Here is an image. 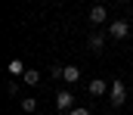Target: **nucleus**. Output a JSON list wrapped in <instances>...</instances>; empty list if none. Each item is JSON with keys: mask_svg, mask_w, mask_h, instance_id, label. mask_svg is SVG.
<instances>
[{"mask_svg": "<svg viewBox=\"0 0 133 115\" xmlns=\"http://www.w3.org/2000/svg\"><path fill=\"white\" fill-rule=\"evenodd\" d=\"M130 34V22H124V19H115L111 25H108V38H115V40H124Z\"/></svg>", "mask_w": 133, "mask_h": 115, "instance_id": "f03ea898", "label": "nucleus"}, {"mask_svg": "<svg viewBox=\"0 0 133 115\" xmlns=\"http://www.w3.org/2000/svg\"><path fill=\"white\" fill-rule=\"evenodd\" d=\"M68 115H90V112H87V109H77V106H74V109H71Z\"/></svg>", "mask_w": 133, "mask_h": 115, "instance_id": "9b49d317", "label": "nucleus"}, {"mask_svg": "<svg viewBox=\"0 0 133 115\" xmlns=\"http://www.w3.org/2000/svg\"><path fill=\"white\" fill-rule=\"evenodd\" d=\"M22 109H25V112H34V109H37V100H31V96L22 100Z\"/></svg>", "mask_w": 133, "mask_h": 115, "instance_id": "9d476101", "label": "nucleus"}, {"mask_svg": "<svg viewBox=\"0 0 133 115\" xmlns=\"http://www.w3.org/2000/svg\"><path fill=\"white\" fill-rule=\"evenodd\" d=\"M108 96H111V106H115V109L124 106V103H127V87H124V81H115V84L108 87Z\"/></svg>", "mask_w": 133, "mask_h": 115, "instance_id": "f257e3e1", "label": "nucleus"}, {"mask_svg": "<svg viewBox=\"0 0 133 115\" xmlns=\"http://www.w3.org/2000/svg\"><path fill=\"white\" fill-rule=\"evenodd\" d=\"M6 69H9V75H25V72H28V69L22 65V59H12V62H9Z\"/></svg>", "mask_w": 133, "mask_h": 115, "instance_id": "6e6552de", "label": "nucleus"}, {"mask_svg": "<svg viewBox=\"0 0 133 115\" xmlns=\"http://www.w3.org/2000/svg\"><path fill=\"white\" fill-rule=\"evenodd\" d=\"M62 81H68V84H77V81H81V69H77V65H65Z\"/></svg>", "mask_w": 133, "mask_h": 115, "instance_id": "0eeeda50", "label": "nucleus"}, {"mask_svg": "<svg viewBox=\"0 0 133 115\" xmlns=\"http://www.w3.org/2000/svg\"><path fill=\"white\" fill-rule=\"evenodd\" d=\"M22 78H25V84H40V72H34V69H28Z\"/></svg>", "mask_w": 133, "mask_h": 115, "instance_id": "1a4fd4ad", "label": "nucleus"}, {"mask_svg": "<svg viewBox=\"0 0 133 115\" xmlns=\"http://www.w3.org/2000/svg\"><path fill=\"white\" fill-rule=\"evenodd\" d=\"M87 90H90V96H102V93L108 90V84H105L102 78H93V81L87 84Z\"/></svg>", "mask_w": 133, "mask_h": 115, "instance_id": "423d86ee", "label": "nucleus"}, {"mask_svg": "<svg viewBox=\"0 0 133 115\" xmlns=\"http://www.w3.org/2000/svg\"><path fill=\"white\" fill-rule=\"evenodd\" d=\"M105 19H108V9H105V6H99V3H96V6L90 9V22H93V25H102Z\"/></svg>", "mask_w": 133, "mask_h": 115, "instance_id": "39448f33", "label": "nucleus"}, {"mask_svg": "<svg viewBox=\"0 0 133 115\" xmlns=\"http://www.w3.org/2000/svg\"><path fill=\"white\" fill-rule=\"evenodd\" d=\"M87 47H90L93 53H102V50H105V34H102V31H93L90 40H87Z\"/></svg>", "mask_w": 133, "mask_h": 115, "instance_id": "20e7f679", "label": "nucleus"}, {"mask_svg": "<svg viewBox=\"0 0 133 115\" xmlns=\"http://www.w3.org/2000/svg\"><path fill=\"white\" fill-rule=\"evenodd\" d=\"M56 109H59V112H71V109H74V96H71L68 90H59V93H56Z\"/></svg>", "mask_w": 133, "mask_h": 115, "instance_id": "7ed1b4c3", "label": "nucleus"}]
</instances>
